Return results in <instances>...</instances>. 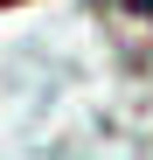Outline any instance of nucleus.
I'll return each instance as SVG.
<instances>
[{
	"instance_id": "f03ea898",
	"label": "nucleus",
	"mask_w": 153,
	"mask_h": 160,
	"mask_svg": "<svg viewBox=\"0 0 153 160\" xmlns=\"http://www.w3.org/2000/svg\"><path fill=\"white\" fill-rule=\"evenodd\" d=\"M0 7H14V0H0Z\"/></svg>"
},
{
	"instance_id": "f257e3e1",
	"label": "nucleus",
	"mask_w": 153,
	"mask_h": 160,
	"mask_svg": "<svg viewBox=\"0 0 153 160\" xmlns=\"http://www.w3.org/2000/svg\"><path fill=\"white\" fill-rule=\"evenodd\" d=\"M111 14H118V42H125V56L153 70V0H111Z\"/></svg>"
}]
</instances>
